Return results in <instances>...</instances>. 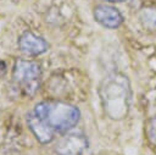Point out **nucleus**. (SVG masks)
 <instances>
[{
  "label": "nucleus",
  "instance_id": "obj_1",
  "mask_svg": "<svg viewBox=\"0 0 156 155\" xmlns=\"http://www.w3.org/2000/svg\"><path fill=\"white\" fill-rule=\"evenodd\" d=\"M99 96L107 117L123 120L130 107L132 88L128 77L121 72L107 74L99 85Z\"/></svg>",
  "mask_w": 156,
  "mask_h": 155
},
{
  "label": "nucleus",
  "instance_id": "obj_2",
  "mask_svg": "<svg viewBox=\"0 0 156 155\" xmlns=\"http://www.w3.org/2000/svg\"><path fill=\"white\" fill-rule=\"evenodd\" d=\"M33 114L43 120L55 133L71 131L79 121L78 107L60 100H44L34 106Z\"/></svg>",
  "mask_w": 156,
  "mask_h": 155
},
{
  "label": "nucleus",
  "instance_id": "obj_3",
  "mask_svg": "<svg viewBox=\"0 0 156 155\" xmlns=\"http://www.w3.org/2000/svg\"><path fill=\"white\" fill-rule=\"evenodd\" d=\"M40 79L41 70L35 61L26 59L16 60L12 71V81L23 94L33 96L40 87Z\"/></svg>",
  "mask_w": 156,
  "mask_h": 155
},
{
  "label": "nucleus",
  "instance_id": "obj_4",
  "mask_svg": "<svg viewBox=\"0 0 156 155\" xmlns=\"http://www.w3.org/2000/svg\"><path fill=\"white\" fill-rule=\"evenodd\" d=\"M88 149L87 135L80 132H68L61 137L54 146L57 155H83Z\"/></svg>",
  "mask_w": 156,
  "mask_h": 155
},
{
  "label": "nucleus",
  "instance_id": "obj_5",
  "mask_svg": "<svg viewBox=\"0 0 156 155\" xmlns=\"http://www.w3.org/2000/svg\"><path fill=\"white\" fill-rule=\"evenodd\" d=\"M17 44H18V48L21 51H23L24 54H28V55H33V56L41 55V54L46 52L49 49L48 41L43 37L37 35L32 31L23 32L20 35Z\"/></svg>",
  "mask_w": 156,
  "mask_h": 155
},
{
  "label": "nucleus",
  "instance_id": "obj_6",
  "mask_svg": "<svg viewBox=\"0 0 156 155\" xmlns=\"http://www.w3.org/2000/svg\"><path fill=\"white\" fill-rule=\"evenodd\" d=\"M94 18L98 23L101 26L110 28V29H116L123 23V16L118 11V9L111 6V5H105L100 4L94 7Z\"/></svg>",
  "mask_w": 156,
  "mask_h": 155
},
{
  "label": "nucleus",
  "instance_id": "obj_7",
  "mask_svg": "<svg viewBox=\"0 0 156 155\" xmlns=\"http://www.w3.org/2000/svg\"><path fill=\"white\" fill-rule=\"evenodd\" d=\"M27 123H28L30 132L33 133V135L37 138L38 142H40L41 144L52 142V139L55 137V132L43 120L37 117L33 114V111L27 115Z\"/></svg>",
  "mask_w": 156,
  "mask_h": 155
},
{
  "label": "nucleus",
  "instance_id": "obj_8",
  "mask_svg": "<svg viewBox=\"0 0 156 155\" xmlns=\"http://www.w3.org/2000/svg\"><path fill=\"white\" fill-rule=\"evenodd\" d=\"M139 20L144 28L156 31V7H144L140 11Z\"/></svg>",
  "mask_w": 156,
  "mask_h": 155
},
{
  "label": "nucleus",
  "instance_id": "obj_9",
  "mask_svg": "<svg viewBox=\"0 0 156 155\" xmlns=\"http://www.w3.org/2000/svg\"><path fill=\"white\" fill-rule=\"evenodd\" d=\"M6 68H7V67H6V63L0 60V77L6 73Z\"/></svg>",
  "mask_w": 156,
  "mask_h": 155
},
{
  "label": "nucleus",
  "instance_id": "obj_10",
  "mask_svg": "<svg viewBox=\"0 0 156 155\" xmlns=\"http://www.w3.org/2000/svg\"><path fill=\"white\" fill-rule=\"evenodd\" d=\"M104 1H107V2H122L124 0H104Z\"/></svg>",
  "mask_w": 156,
  "mask_h": 155
}]
</instances>
